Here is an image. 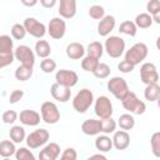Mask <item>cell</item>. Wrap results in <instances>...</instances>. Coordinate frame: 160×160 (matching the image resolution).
Here are the masks:
<instances>
[{"label": "cell", "instance_id": "obj_4", "mask_svg": "<svg viewBox=\"0 0 160 160\" xmlns=\"http://www.w3.org/2000/svg\"><path fill=\"white\" fill-rule=\"evenodd\" d=\"M104 48H105L106 54H108L110 58L118 59V58H120V56L124 54V51H125V41H124V39L120 38V36L111 35V36H109V38L105 40Z\"/></svg>", "mask_w": 160, "mask_h": 160}, {"label": "cell", "instance_id": "obj_36", "mask_svg": "<svg viewBox=\"0 0 160 160\" xmlns=\"http://www.w3.org/2000/svg\"><path fill=\"white\" fill-rule=\"evenodd\" d=\"M89 16L95 20H101L105 16V9L101 5H91L88 11Z\"/></svg>", "mask_w": 160, "mask_h": 160}, {"label": "cell", "instance_id": "obj_42", "mask_svg": "<svg viewBox=\"0 0 160 160\" xmlns=\"http://www.w3.org/2000/svg\"><path fill=\"white\" fill-rule=\"evenodd\" d=\"M60 159L62 160H76L78 159V152L74 148H66L62 154L60 155Z\"/></svg>", "mask_w": 160, "mask_h": 160}, {"label": "cell", "instance_id": "obj_43", "mask_svg": "<svg viewBox=\"0 0 160 160\" xmlns=\"http://www.w3.org/2000/svg\"><path fill=\"white\" fill-rule=\"evenodd\" d=\"M24 96V91L20 90V89H15L10 92V96H9V102L10 104H16L18 101H20Z\"/></svg>", "mask_w": 160, "mask_h": 160}, {"label": "cell", "instance_id": "obj_17", "mask_svg": "<svg viewBox=\"0 0 160 160\" xmlns=\"http://www.w3.org/2000/svg\"><path fill=\"white\" fill-rule=\"evenodd\" d=\"M19 119H20V122L26 126H36L40 124V114L30 109L22 110L19 115Z\"/></svg>", "mask_w": 160, "mask_h": 160}, {"label": "cell", "instance_id": "obj_48", "mask_svg": "<svg viewBox=\"0 0 160 160\" xmlns=\"http://www.w3.org/2000/svg\"><path fill=\"white\" fill-rule=\"evenodd\" d=\"M152 20L156 24H160V10H158L155 14H152Z\"/></svg>", "mask_w": 160, "mask_h": 160}, {"label": "cell", "instance_id": "obj_30", "mask_svg": "<svg viewBox=\"0 0 160 160\" xmlns=\"http://www.w3.org/2000/svg\"><path fill=\"white\" fill-rule=\"evenodd\" d=\"M119 31L121 34H125L128 36H135L136 32H138V26L134 21H130V20H125L120 24L119 26Z\"/></svg>", "mask_w": 160, "mask_h": 160}, {"label": "cell", "instance_id": "obj_16", "mask_svg": "<svg viewBox=\"0 0 160 160\" xmlns=\"http://www.w3.org/2000/svg\"><path fill=\"white\" fill-rule=\"evenodd\" d=\"M60 156V146L56 142H49L44 145L42 150L39 152L40 160H56Z\"/></svg>", "mask_w": 160, "mask_h": 160}, {"label": "cell", "instance_id": "obj_1", "mask_svg": "<svg viewBox=\"0 0 160 160\" xmlns=\"http://www.w3.org/2000/svg\"><path fill=\"white\" fill-rule=\"evenodd\" d=\"M95 101L94 99V94L90 89H81L80 91H78V94L74 96L72 99V108L76 112L79 114H84L89 110V108L92 105V102Z\"/></svg>", "mask_w": 160, "mask_h": 160}, {"label": "cell", "instance_id": "obj_45", "mask_svg": "<svg viewBox=\"0 0 160 160\" xmlns=\"http://www.w3.org/2000/svg\"><path fill=\"white\" fill-rule=\"evenodd\" d=\"M146 10L149 14H155L158 10H160V0H149L146 4Z\"/></svg>", "mask_w": 160, "mask_h": 160}, {"label": "cell", "instance_id": "obj_31", "mask_svg": "<svg viewBox=\"0 0 160 160\" xmlns=\"http://www.w3.org/2000/svg\"><path fill=\"white\" fill-rule=\"evenodd\" d=\"M118 125L122 130H131L135 126V119L131 114H122L118 119Z\"/></svg>", "mask_w": 160, "mask_h": 160}, {"label": "cell", "instance_id": "obj_20", "mask_svg": "<svg viewBox=\"0 0 160 160\" xmlns=\"http://www.w3.org/2000/svg\"><path fill=\"white\" fill-rule=\"evenodd\" d=\"M81 131L85 135L89 136H94L98 135L101 131V119L100 120H95V119H88L81 124Z\"/></svg>", "mask_w": 160, "mask_h": 160}, {"label": "cell", "instance_id": "obj_5", "mask_svg": "<svg viewBox=\"0 0 160 160\" xmlns=\"http://www.w3.org/2000/svg\"><path fill=\"white\" fill-rule=\"evenodd\" d=\"M106 88H108V90H109L118 100H121V99L130 91L126 80H125L124 78H120V76H114V78H111V79L108 81Z\"/></svg>", "mask_w": 160, "mask_h": 160}, {"label": "cell", "instance_id": "obj_35", "mask_svg": "<svg viewBox=\"0 0 160 160\" xmlns=\"http://www.w3.org/2000/svg\"><path fill=\"white\" fill-rule=\"evenodd\" d=\"M110 66L108 65V64H105V62H99V65H98V68L95 69V71L92 72L94 74V76L95 78H98V79H106L109 75H110Z\"/></svg>", "mask_w": 160, "mask_h": 160}, {"label": "cell", "instance_id": "obj_41", "mask_svg": "<svg viewBox=\"0 0 160 160\" xmlns=\"http://www.w3.org/2000/svg\"><path fill=\"white\" fill-rule=\"evenodd\" d=\"M18 118H19V115H18L16 111H14V110H6L2 114V122L4 124H8V125H11V124H14L18 120Z\"/></svg>", "mask_w": 160, "mask_h": 160}, {"label": "cell", "instance_id": "obj_11", "mask_svg": "<svg viewBox=\"0 0 160 160\" xmlns=\"http://www.w3.org/2000/svg\"><path fill=\"white\" fill-rule=\"evenodd\" d=\"M140 80L145 85L155 84L159 81V72L152 62H144L140 66Z\"/></svg>", "mask_w": 160, "mask_h": 160}, {"label": "cell", "instance_id": "obj_8", "mask_svg": "<svg viewBox=\"0 0 160 160\" xmlns=\"http://www.w3.org/2000/svg\"><path fill=\"white\" fill-rule=\"evenodd\" d=\"M94 110L95 114L99 119H108L111 118L114 110H112V104L110 101V99L105 95L99 96L95 101H94Z\"/></svg>", "mask_w": 160, "mask_h": 160}, {"label": "cell", "instance_id": "obj_46", "mask_svg": "<svg viewBox=\"0 0 160 160\" xmlns=\"http://www.w3.org/2000/svg\"><path fill=\"white\" fill-rule=\"evenodd\" d=\"M39 1H40V4H41L42 8H45V9H51V8H54V6L56 5V1H58V0H39Z\"/></svg>", "mask_w": 160, "mask_h": 160}, {"label": "cell", "instance_id": "obj_21", "mask_svg": "<svg viewBox=\"0 0 160 160\" xmlns=\"http://www.w3.org/2000/svg\"><path fill=\"white\" fill-rule=\"evenodd\" d=\"M66 56L69 58V59H71V60H80V59H82L84 58V55H85V48H84V45L82 44H80V42H70L68 46H66Z\"/></svg>", "mask_w": 160, "mask_h": 160}, {"label": "cell", "instance_id": "obj_33", "mask_svg": "<svg viewBox=\"0 0 160 160\" xmlns=\"http://www.w3.org/2000/svg\"><path fill=\"white\" fill-rule=\"evenodd\" d=\"M32 76V68L26 66V65H20L15 70V78L20 81H26Z\"/></svg>", "mask_w": 160, "mask_h": 160}, {"label": "cell", "instance_id": "obj_25", "mask_svg": "<svg viewBox=\"0 0 160 160\" xmlns=\"http://www.w3.org/2000/svg\"><path fill=\"white\" fill-rule=\"evenodd\" d=\"M9 136H10V139H11L15 144H20V142H22V141L25 140V138H26L25 129H24L22 126H20V125H14V126L10 129V131H9Z\"/></svg>", "mask_w": 160, "mask_h": 160}, {"label": "cell", "instance_id": "obj_24", "mask_svg": "<svg viewBox=\"0 0 160 160\" xmlns=\"http://www.w3.org/2000/svg\"><path fill=\"white\" fill-rule=\"evenodd\" d=\"M35 54L39 58H49V55L51 54V46L46 40H38L35 44Z\"/></svg>", "mask_w": 160, "mask_h": 160}, {"label": "cell", "instance_id": "obj_27", "mask_svg": "<svg viewBox=\"0 0 160 160\" xmlns=\"http://www.w3.org/2000/svg\"><path fill=\"white\" fill-rule=\"evenodd\" d=\"M144 96L148 101H156L158 98L160 96V86L158 85V82L146 85L144 90Z\"/></svg>", "mask_w": 160, "mask_h": 160}, {"label": "cell", "instance_id": "obj_2", "mask_svg": "<svg viewBox=\"0 0 160 160\" xmlns=\"http://www.w3.org/2000/svg\"><path fill=\"white\" fill-rule=\"evenodd\" d=\"M121 104L122 108L129 111L130 114H135V115H141L145 112L146 110V105L144 101H141L135 92L129 91L122 99H121Z\"/></svg>", "mask_w": 160, "mask_h": 160}, {"label": "cell", "instance_id": "obj_47", "mask_svg": "<svg viewBox=\"0 0 160 160\" xmlns=\"http://www.w3.org/2000/svg\"><path fill=\"white\" fill-rule=\"evenodd\" d=\"M20 1L24 6H28V8H32L39 2V0H20Z\"/></svg>", "mask_w": 160, "mask_h": 160}, {"label": "cell", "instance_id": "obj_9", "mask_svg": "<svg viewBox=\"0 0 160 160\" xmlns=\"http://www.w3.org/2000/svg\"><path fill=\"white\" fill-rule=\"evenodd\" d=\"M24 26L28 31V34H30L31 36L36 38V39H42L45 36V34L48 32L46 26L38 21L35 18H26L24 20Z\"/></svg>", "mask_w": 160, "mask_h": 160}, {"label": "cell", "instance_id": "obj_34", "mask_svg": "<svg viewBox=\"0 0 160 160\" xmlns=\"http://www.w3.org/2000/svg\"><path fill=\"white\" fill-rule=\"evenodd\" d=\"M116 121L112 118H108V119H101V131L104 134H111L115 132L116 130Z\"/></svg>", "mask_w": 160, "mask_h": 160}, {"label": "cell", "instance_id": "obj_3", "mask_svg": "<svg viewBox=\"0 0 160 160\" xmlns=\"http://www.w3.org/2000/svg\"><path fill=\"white\" fill-rule=\"evenodd\" d=\"M149 49L146 46V44L144 42H136L134 44L129 50L125 51V60H128L130 64L132 65H138L140 62H142L146 56H148Z\"/></svg>", "mask_w": 160, "mask_h": 160}, {"label": "cell", "instance_id": "obj_13", "mask_svg": "<svg viewBox=\"0 0 160 160\" xmlns=\"http://www.w3.org/2000/svg\"><path fill=\"white\" fill-rule=\"evenodd\" d=\"M55 80L56 82L68 86V88H72L78 84L79 81V76L75 71L72 70H66V69H60L58 70V72L55 74Z\"/></svg>", "mask_w": 160, "mask_h": 160}, {"label": "cell", "instance_id": "obj_26", "mask_svg": "<svg viewBox=\"0 0 160 160\" xmlns=\"http://www.w3.org/2000/svg\"><path fill=\"white\" fill-rule=\"evenodd\" d=\"M15 152H16V148L12 140H2L0 142V155L2 158H10L15 155Z\"/></svg>", "mask_w": 160, "mask_h": 160}, {"label": "cell", "instance_id": "obj_38", "mask_svg": "<svg viewBox=\"0 0 160 160\" xmlns=\"http://www.w3.org/2000/svg\"><path fill=\"white\" fill-rule=\"evenodd\" d=\"M151 151L156 158H160V131H156L150 138Z\"/></svg>", "mask_w": 160, "mask_h": 160}, {"label": "cell", "instance_id": "obj_14", "mask_svg": "<svg viewBox=\"0 0 160 160\" xmlns=\"http://www.w3.org/2000/svg\"><path fill=\"white\" fill-rule=\"evenodd\" d=\"M71 88H68V86H64L59 82H54L51 86H50V94L51 96L56 100V101H60V102H66L70 100L71 98Z\"/></svg>", "mask_w": 160, "mask_h": 160}, {"label": "cell", "instance_id": "obj_39", "mask_svg": "<svg viewBox=\"0 0 160 160\" xmlns=\"http://www.w3.org/2000/svg\"><path fill=\"white\" fill-rule=\"evenodd\" d=\"M40 69L45 72V74H51L55 69H56V62L54 59L51 58H45L41 60L40 62Z\"/></svg>", "mask_w": 160, "mask_h": 160}, {"label": "cell", "instance_id": "obj_37", "mask_svg": "<svg viewBox=\"0 0 160 160\" xmlns=\"http://www.w3.org/2000/svg\"><path fill=\"white\" fill-rule=\"evenodd\" d=\"M26 29L24 26V24H14L11 26V36L15 39V40H21L25 38L26 35Z\"/></svg>", "mask_w": 160, "mask_h": 160}, {"label": "cell", "instance_id": "obj_28", "mask_svg": "<svg viewBox=\"0 0 160 160\" xmlns=\"http://www.w3.org/2000/svg\"><path fill=\"white\" fill-rule=\"evenodd\" d=\"M104 50H105V48L102 46V44H101L100 41H92V42H90V44L88 45V48H86L88 55L94 56V58H98V59H100V58L102 56Z\"/></svg>", "mask_w": 160, "mask_h": 160}, {"label": "cell", "instance_id": "obj_23", "mask_svg": "<svg viewBox=\"0 0 160 160\" xmlns=\"http://www.w3.org/2000/svg\"><path fill=\"white\" fill-rule=\"evenodd\" d=\"M138 26V29H148L152 25L154 20H152V15L149 12H141L139 15H136L135 21H134Z\"/></svg>", "mask_w": 160, "mask_h": 160}, {"label": "cell", "instance_id": "obj_40", "mask_svg": "<svg viewBox=\"0 0 160 160\" xmlns=\"http://www.w3.org/2000/svg\"><path fill=\"white\" fill-rule=\"evenodd\" d=\"M16 160H35L34 154L28 149V148H20L15 152Z\"/></svg>", "mask_w": 160, "mask_h": 160}, {"label": "cell", "instance_id": "obj_29", "mask_svg": "<svg viewBox=\"0 0 160 160\" xmlns=\"http://www.w3.org/2000/svg\"><path fill=\"white\" fill-rule=\"evenodd\" d=\"M98 65H99V59L90 55H86L81 60V68L84 71H88V72H94Z\"/></svg>", "mask_w": 160, "mask_h": 160}, {"label": "cell", "instance_id": "obj_22", "mask_svg": "<svg viewBox=\"0 0 160 160\" xmlns=\"http://www.w3.org/2000/svg\"><path fill=\"white\" fill-rule=\"evenodd\" d=\"M114 144H112V138L108 136V135H100L95 139V148L96 150L101 151V152H108L112 149Z\"/></svg>", "mask_w": 160, "mask_h": 160}, {"label": "cell", "instance_id": "obj_32", "mask_svg": "<svg viewBox=\"0 0 160 160\" xmlns=\"http://www.w3.org/2000/svg\"><path fill=\"white\" fill-rule=\"evenodd\" d=\"M14 42L9 35L0 36V54H10L14 52Z\"/></svg>", "mask_w": 160, "mask_h": 160}, {"label": "cell", "instance_id": "obj_15", "mask_svg": "<svg viewBox=\"0 0 160 160\" xmlns=\"http://www.w3.org/2000/svg\"><path fill=\"white\" fill-rule=\"evenodd\" d=\"M59 15L62 19H71L76 15V0H60Z\"/></svg>", "mask_w": 160, "mask_h": 160}, {"label": "cell", "instance_id": "obj_18", "mask_svg": "<svg viewBox=\"0 0 160 160\" xmlns=\"http://www.w3.org/2000/svg\"><path fill=\"white\" fill-rule=\"evenodd\" d=\"M116 20L112 15H105L98 24V34L100 36H108L115 28Z\"/></svg>", "mask_w": 160, "mask_h": 160}, {"label": "cell", "instance_id": "obj_49", "mask_svg": "<svg viewBox=\"0 0 160 160\" xmlns=\"http://www.w3.org/2000/svg\"><path fill=\"white\" fill-rule=\"evenodd\" d=\"M90 159H102V160H105V159H106V156H105V155H102V154H95V155H91V156H90Z\"/></svg>", "mask_w": 160, "mask_h": 160}, {"label": "cell", "instance_id": "obj_12", "mask_svg": "<svg viewBox=\"0 0 160 160\" xmlns=\"http://www.w3.org/2000/svg\"><path fill=\"white\" fill-rule=\"evenodd\" d=\"M15 59L19 60L22 65L34 68L35 64V54L28 45H19L15 49Z\"/></svg>", "mask_w": 160, "mask_h": 160}, {"label": "cell", "instance_id": "obj_19", "mask_svg": "<svg viewBox=\"0 0 160 160\" xmlns=\"http://www.w3.org/2000/svg\"><path fill=\"white\" fill-rule=\"evenodd\" d=\"M112 144L116 150H125L130 145V135L126 130H118L114 132L112 136Z\"/></svg>", "mask_w": 160, "mask_h": 160}, {"label": "cell", "instance_id": "obj_50", "mask_svg": "<svg viewBox=\"0 0 160 160\" xmlns=\"http://www.w3.org/2000/svg\"><path fill=\"white\" fill-rule=\"evenodd\" d=\"M155 44H156V48H158V50L160 51V35L158 36V39H156V42H155Z\"/></svg>", "mask_w": 160, "mask_h": 160}, {"label": "cell", "instance_id": "obj_10", "mask_svg": "<svg viewBox=\"0 0 160 160\" xmlns=\"http://www.w3.org/2000/svg\"><path fill=\"white\" fill-rule=\"evenodd\" d=\"M65 32H66V22L61 16L60 18H52L49 21L48 34L50 35V38H52L55 40H60L64 38Z\"/></svg>", "mask_w": 160, "mask_h": 160}, {"label": "cell", "instance_id": "obj_44", "mask_svg": "<svg viewBox=\"0 0 160 160\" xmlns=\"http://www.w3.org/2000/svg\"><path fill=\"white\" fill-rule=\"evenodd\" d=\"M134 68H135V65H132V64H130L128 60H122V61H120L119 64H118V69L121 71V72H124V74H128V72H131L132 70H134Z\"/></svg>", "mask_w": 160, "mask_h": 160}, {"label": "cell", "instance_id": "obj_6", "mask_svg": "<svg viewBox=\"0 0 160 160\" xmlns=\"http://www.w3.org/2000/svg\"><path fill=\"white\" fill-rule=\"evenodd\" d=\"M40 112H41V120L49 125H54L60 120V111L56 104L52 101L42 102L40 108Z\"/></svg>", "mask_w": 160, "mask_h": 160}, {"label": "cell", "instance_id": "obj_7", "mask_svg": "<svg viewBox=\"0 0 160 160\" xmlns=\"http://www.w3.org/2000/svg\"><path fill=\"white\" fill-rule=\"evenodd\" d=\"M49 138H50V134L46 129H36L35 131L30 132L28 136H26V145L30 148V149H38L40 146H44L48 144L49 141Z\"/></svg>", "mask_w": 160, "mask_h": 160}, {"label": "cell", "instance_id": "obj_51", "mask_svg": "<svg viewBox=\"0 0 160 160\" xmlns=\"http://www.w3.org/2000/svg\"><path fill=\"white\" fill-rule=\"evenodd\" d=\"M156 102H158V108L160 109V96L158 98V100H156Z\"/></svg>", "mask_w": 160, "mask_h": 160}]
</instances>
